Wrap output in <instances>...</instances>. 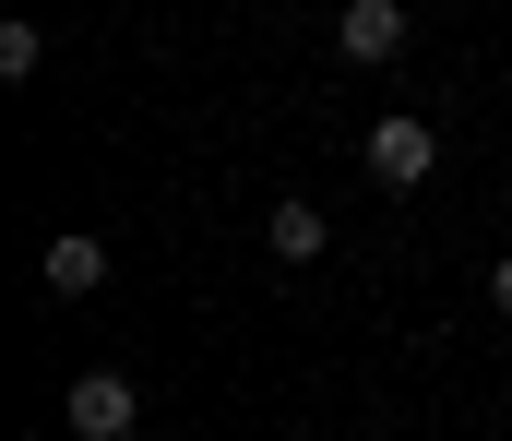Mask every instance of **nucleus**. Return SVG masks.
I'll list each match as a JSON object with an SVG mask.
<instances>
[{"instance_id":"f257e3e1","label":"nucleus","mask_w":512,"mask_h":441,"mask_svg":"<svg viewBox=\"0 0 512 441\" xmlns=\"http://www.w3.org/2000/svg\"><path fill=\"white\" fill-rule=\"evenodd\" d=\"M358 155H370V179H382V191H417V179L441 167V132L393 108V120H370V144H358Z\"/></svg>"},{"instance_id":"f03ea898","label":"nucleus","mask_w":512,"mask_h":441,"mask_svg":"<svg viewBox=\"0 0 512 441\" xmlns=\"http://www.w3.org/2000/svg\"><path fill=\"white\" fill-rule=\"evenodd\" d=\"M131 418H143L131 370H84V382H72V441H120Z\"/></svg>"},{"instance_id":"7ed1b4c3","label":"nucleus","mask_w":512,"mask_h":441,"mask_svg":"<svg viewBox=\"0 0 512 441\" xmlns=\"http://www.w3.org/2000/svg\"><path fill=\"white\" fill-rule=\"evenodd\" d=\"M334 48H346L358 72H382V60H405V0H346V24H334Z\"/></svg>"},{"instance_id":"20e7f679","label":"nucleus","mask_w":512,"mask_h":441,"mask_svg":"<svg viewBox=\"0 0 512 441\" xmlns=\"http://www.w3.org/2000/svg\"><path fill=\"white\" fill-rule=\"evenodd\" d=\"M96 287H108V239L60 227V239H48V298H96Z\"/></svg>"},{"instance_id":"39448f33","label":"nucleus","mask_w":512,"mask_h":441,"mask_svg":"<svg viewBox=\"0 0 512 441\" xmlns=\"http://www.w3.org/2000/svg\"><path fill=\"white\" fill-rule=\"evenodd\" d=\"M262 239H274V263H322V251H334V215H322V203H274Z\"/></svg>"},{"instance_id":"423d86ee","label":"nucleus","mask_w":512,"mask_h":441,"mask_svg":"<svg viewBox=\"0 0 512 441\" xmlns=\"http://www.w3.org/2000/svg\"><path fill=\"white\" fill-rule=\"evenodd\" d=\"M36 60H48V36H36V24H24V12H12V24H0V84H24V72H36Z\"/></svg>"},{"instance_id":"0eeeda50","label":"nucleus","mask_w":512,"mask_h":441,"mask_svg":"<svg viewBox=\"0 0 512 441\" xmlns=\"http://www.w3.org/2000/svg\"><path fill=\"white\" fill-rule=\"evenodd\" d=\"M489 310H501V322H512V263H501V275H489Z\"/></svg>"}]
</instances>
